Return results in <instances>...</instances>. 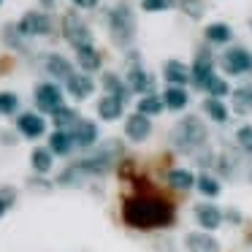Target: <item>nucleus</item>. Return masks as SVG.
<instances>
[{
    "instance_id": "58836bf2",
    "label": "nucleus",
    "mask_w": 252,
    "mask_h": 252,
    "mask_svg": "<svg viewBox=\"0 0 252 252\" xmlns=\"http://www.w3.org/2000/svg\"><path fill=\"white\" fill-rule=\"evenodd\" d=\"M41 3H44L46 8H49V6H55V0H41Z\"/></svg>"
},
{
    "instance_id": "f8f14e48",
    "label": "nucleus",
    "mask_w": 252,
    "mask_h": 252,
    "mask_svg": "<svg viewBox=\"0 0 252 252\" xmlns=\"http://www.w3.org/2000/svg\"><path fill=\"white\" fill-rule=\"evenodd\" d=\"M17 130L22 133L25 138H41L46 130V122L41 114H33V111H25V114L17 117Z\"/></svg>"
},
{
    "instance_id": "cd10ccee",
    "label": "nucleus",
    "mask_w": 252,
    "mask_h": 252,
    "mask_svg": "<svg viewBox=\"0 0 252 252\" xmlns=\"http://www.w3.org/2000/svg\"><path fill=\"white\" fill-rule=\"evenodd\" d=\"M195 190L201 192L203 198H217L222 187H220V179H217V176H212V174H201V176L195 179Z\"/></svg>"
},
{
    "instance_id": "aec40b11",
    "label": "nucleus",
    "mask_w": 252,
    "mask_h": 252,
    "mask_svg": "<svg viewBox=\"0 0 252 252\" xmlns=\"http://www.w3.org/2000/svg\"><path fill=\"white\" fill-rule=\"evenodd\" d=\"M122 109H125V103L117 100V98H111V95H103V98L98 100V114H100V120H106V122L120 120Z\"/></svg>"
},
{
    "instance_id": "39448f33",
    "label": "nucleus",
    "mask_w": 252,
    "mask_h": 252,
    "mask_svg": "<svg viewBox=\"0 0 252 252\" xmlns=\"http://www.w3.org/2000/svg\"><path fill=\"white\" fill-rule=\"evenodd\" d=\"M63 35L73 49H82V46H93V30L87 28L82 17L76 11H68L63 17Z\"/></svg>"
},
{
    "instance_id": "bb28decb",
    "label": "nucleus",
    "mask_w": 252,
    "mask_h": 252,
    "mask_svg": "<svg viewBox=\"0 0 252 252\" xmlns=\"http://www.w3.org/2000/svg\"><path fill=\"white\" fill-rule=\"evenodd\" d=\"M136 109H138V114H144V117H155V114H160V111L165 109L163 95H141V100L136 103Z\"/></svg>"
},
{
    "instance_id": "9b49d317",
    "label": "nucleus",
    "mask_w": 252,
    "mask_h": 252,
    "mask_svg": "<svg viewBox=\"0 0 252 252\" xmlns=\"http://www.w3.org/2000/svg\"><path fill=\"white\" fill-rule=\"evenodd\" d=\"M190 73H192V84H195V87H206V82L214 76V60H212V55H209V52H198L195 60H192Z\"/></svg>"
},
{
    "instance_id": "ddd939ff",
    "label": "nucleus",
    "mask_w": 252,
    "mask_h": 252,
    "mask_svg": "<svg viewBox=\"0 0 252 252\" xmlns=\"http://www.w3.org/2000/svg\"><path fill=\"white\" fill-rule=\"evenodd\" d=\"M71 138H73V144L82 147V149L95 147V141H98V125L90 122V120H79L76 125L71 127Z\"/></svg>"
},
{
    "instance_id": "f03ea898",
    "label": "nucleus",
    "mask_w": 252,
    "mask_h": 252,
    "mask_svg": "<svg viewBox=\"0 0 252 252\" xmlns=\"http://www.w3.org/2000/svg\"><path fill=\"white\" fill-rule=\"evenodd\" d=\"M168 141H171V147H174L176 152L192 155V158H195L201 149L209 147V127H206V122H203L201 117H192V114L182 117V120L171 127Z\"/></svg>"
},
{
    "instance_id": "c85d7f7f",
    "label": "nucleus",
    "mask_w": 252,
    "mask_h": 252,
    "mask_svg": "<svg viewBox=\"0 0 252 252\" xmlns=\"http://www.w3.org/2000/svg\"><path fill=\"white\" fill-rule=\"evenodd\" d=\"M230 38H233V30H230L225 22H212L206 28V41L209 44H228Z\"/></svg>"
},
{
    "instance_id": "72a5a7b5",
    "label": "nucleus",
    "mask_w": 252,
    "mask_h": 252,
    "mask_svg": "<svg viewBox=\"0 0 252 252\" xmlns=\"http://www.w3.org/2000/svg\"><path fill=\"white\" fill-rule=\"evenodd\" d=\"M17 203V190L14 187H0V217Z\"/></svg>"
},
{
    "instance_id": "7ed1b4c3",
    "label": "nucleus",
    "mask_w": 252,
    "mask_h": 252,
    "mask_svg": "<svg viewBox=\"0 0 252 252\" xmlns=\"http://www.w3.org/2000/svg\"><path fill=\"white\" fill-rule=\"evenodd\" d=\"M109 30L114 44L120 46H130L133 38H136V14L127 3H117L109 11Z\"/></svg>"
},
{
    "instance_id": "423d86ee",
    "label": "nucleus",
    "mask_w": 252,
    "mask_h": 252,
    "mask_svg": "<svg viewBox=\"0 0 252 252\" xmlns=\"http://www.w3.org/2000/svg\"><path fill=\"white\" fill-rule=\"evenodd\" d=\"M19 33L25 35V38H33V35H49L52 30H55V25H52V17L44 11H28L22 19L17 22Z\"/></svg>"
},
{
    "instance_id": "0eeeda50",
    "label": "nucleus",
    "mask_w": 252,
    "mask_h": 252,
    "mask_svg": "<svg viewBox=\"0 0 252 252\" xmlns=\"http://www.w3.org/2000/svg\"><path fill=\"white\" fill-rule=\"evenodd\" d=\"M220 65L230 76H241V73L252 71V55L247 49H241V46H233V49H228L220 57Z\"/></svg>"
},
{
    "instance_id": "4be33fe9",
    "label": "nucleus",
    "mask_w": 252,
    "mask_h": 252,
    "mask_svg": "<svg viewBox=\"0 0 252 252\" xmlns=\"http://www.w3.org/2000/svg\"><path fill=\"white\" fill-rule=\"evenodd\" d=\"M30 165H33L35 174H49L52 165H55V155H52V149H44V147L33 149V152H30Z\"/></svg>"
},
{
    "instance_id": "1a4fd4ad",
    "label": "nucleus",
    "mask_w": 252,
    "mask_h": 252,
    "mask_svg": "<svg viewBox=\"0 0 252 252\" xmlns=\"http://www.w3.org/2000/svg\"><path fill=\"white\" fill-rule=\"evenodd\" d=\"M149 133H152V122H149V117H144V114H130L125 120V138L127 141H133V144H141V141H147L149 138Z\"/></svg>"
},
{
    "instance_id": "393cba45",
    "label": "nucleus",
    "mask_w": 252,
    "mask_h": 252,
    "mask_svg": "<svg viewBox=\"0 0 252 252\" xmlns=\"http://www.w3.org/2000/svg\"><path fill=\"white\" fill-rule=\"evenodd\" d=\"M73 147H76V144H73V138H71V133H68V130H55L49 136L52 155H71Z\"/></svg>"
},
{
    "instance_id": "dca6fc26",
    "label": "nucleus",
    "mask_w": 252,
    "mask_h": 252,
    "mask_svg": "<svg viewBox=\"0 0 252 252\" xmlns=\"http://www.w3.org/2000/svg\"><path fill=\"white\" fill-rule=\"evenodd\" d=\"M185 250L187 252H220V241L212 233H187Z\"/></svg>"
},
{
    "instance_id": "473e14b6",
    "label": "nucleus",
    "mask_w": 252,
    "mask_h": 252,
    "mask_svg": "<svg viewBox=\"0 0 252 252\" xmlns=\"http://www.w3.org/2000/svg\"><path fill=\"white\" fill-rule=\"evenodd\" d=\"M19 109V98L17 93H0V114H14Z\"/></svg>"
},
{
    "instance_id": "5701e85b",
    "label": "nucleus",
    "mask_w": 252,
    "mask_h": 252,
    "mask_svg": "<svg viewBox=\"0 0 252 252\" xmlns=\"http://www.w3.org/2000/svg\"><path fill=\"white\" fill-rule=\"evenodd\" d=\"M76 63L87 73H93L100 68V52L95 49V46H82V49H76Z\"/></svg>"
},
{
    "instance_id": "e433bc0d",
    "label": "nucleus",
    "mask_w": 252,
    "mask_h": 252,
    "mask_svg": "<svg viewBox=\"0 0 252 252\" xmlns=\"http://www.w3.org/2000/svg\"><path fill=\"white\" fill-rule=\"evenodd\" d=\"M222 220H228L230 225H241V220H244V217H241L236 209H225V212H222Z\"/></svg>"
},
{
    "instance_id": "20e7f679",
    "label": "nucleus",
    "mask_w": 252,
    "mask_h": 252,
    "mask_svg": "<svg viewBox=\"0 0 252 252\" xmlns=\"http://www.w3.org/2000/svg\"><path fill=\"white\" fill-rule=\"evenodd\" d=\"M125 63H127V87L138 95H155V76L149 71H144L138 52H127Z\"/></svg>"
},
{
    "instance_id": "f3484780",
    "label": "nucleus",
    "mask_w": 252,
    "mask_h": 252,
    "mask_svg": "<svg viewBox=\"0 0 252 252\" xmlns=\"http://www.w3.org/2000/svg\"><path fill=\"white\" fill-rule=\"evenodd\" d=\"M163 76H165V82H171L174 87H185L187 82H192V73H190V68L185 65V63H179V60H168L163 65Z\"/></svg>"
},
{
    "instance_id": "2f4dec72",
    "label": "nucleus",
    "mask_w": 252,
    "mask_h": 252,
    "mask_svg": "<svg viewBox=\"0 0 252 252\" xmlns=\"http://www.w3.org/2000/svg\"><path fill=\"white\" fill-rule=\"evenodd\" d=\"M203 90H206L212 98H225V95L230 93L228 82H225V79H220V76H212V79L206 82V87H203Z\"/></svg>"
},
{
    "instance_id": "6ab92c4d",
    "label": "nucleus",
    "mask_w": 252,
    "mask_h": 252,
    "mask_svg": "<svg viewBox=\"0 0 252 252\" xmlns=\"http://www.w3.org/2000/svg\"><path fill=\"white\" fill-rule=\"evenodd\" d=\"M44 68H46V73H49L52 79H63V82H68V79L73 76V65L63 55H46Z\"/></svg>"
},
{
    "instance_id": "4468645a",
    "label": "nucleus",
    "mask_w": 252,
    "mask_h": 252,
    "mask_svg": "<svg viewBox=\"0 0 252 252\" xmlns=\"http://www.w3.org/2000/svg\"><path fill=\"white\" fill-rule=\"evenodd\" d=\"M195 179L198 176L192 174L190 168H168L165 171V182H168V187L176 192H190L192 187H195Z\"/></svg>"
},
{
    "instance_id": "c9c22d12",
    "label": "nucleus",
    "mask_w": 252,
    "mask_h": 252,
    "mask_svg": "<svg viewBox=\"0 0 252 252\" xmlns=\"http://www.w3.org/2000/svg\"><path fill=\"white\" fill-rule=\"evenodd\" d=\"M171 3H174V0H144L141 6H144V11H165Z\"/></svg>"
},
{
    "instance_id": "4c0bfd02",
    "label": "nucleus",
    "mask_w": 252,
    "mask_h": 252,
    "mask_svg": "<svg viewBox=\"0 0 252 252\" xmlns=\"http://www.w3.org/2000/svg\"><path fill=\"white\" fill-rule=\"evenodd\" d=\"M73 3H76L79 8H95L98 6V0H73Z\"/></svg>"
},
{
    "instance_id": "f257e3e1",
    "label": "nucleus",
    "mask_w": 252,
    "mask_h": 252,
    "mask_svg": "<svg viewBox=\"0 0 252 252\" xmlns=\"http://www.w3.org/2000/svg\"><path fill=\"white\" fill-rule=\"evenodd\" d=\"M122 220H125V225H130L136 230H158L174 225L176 209L163 195L136 192V195L125 198V203H122Z\"/></svg>"
},
{
    "instance_id": "7c9ffc66",
    "label": "nucleus",
    "mask_w": 252,
    "mask_h": 252,
    "mask_svg": "<svg viewBox=\"0 0 252 252\" xmlns=\"http://www.w3.org/2000/svg\"><path fill=\"white\" fill-rule=\"evenodd\" d=\"M84 179H87V176H84L82 171L71 163L60 176H57V185H63V187H79V185H84Z\"/></svg>"
},
{
    "instance_id": "9d476101",
    "label": "nucleus",
    "mask_w": 252,
    "mask_h": 252,
    "mask_svg": "<svg viewBox=\"0 0 252 252\" xmlns=\"http://www.w3.org/2000/svg\"><path fill=\"white\" fill-rule=\"evenodd\" d=\"M192 214H195V222L201 225L206 233H212V230H217L220 225H222V209L214 206V203H198Z\"/></svg>"
},
{
    "instance_id": "2eb2a0df",
    "label": "nucleus",
    "mask_w": 252,
    "mask_h": 252,
    "mask_svg": "<svg viewBox=\"0 0 252 252\" xmlns=\"http://www.w3.org/2000/svg\"><path fill=\"white\" fill-rule=\"evenodd\" d=\"M65 87H68V95H71L73 100H84V98L93 95L95 82L87 76V73H73V76L65 82Z\"/></svg>"
},
{
    "instance_id": "a878e982",
    "label": "nucleus",
    "mask_w": 252,
    "mask_h": 252,
    "mask_svg": "<svg viewBox=\"0 0 252 252\" xmlns=\"http://www.w3.org/2000/svg\"><path fill=\"white\" fill-rule=\"evenodd\" d=\"M203 111H206L209 120L217 122V125H225V122H228V106L220 98H206L203 100Z\"/></svg>"
},
{
    "instance_id": "412c9836",
    "label": "nucleus",
    "mask_w": 252,
    "mask_h": 252,
    "mask_svg": "<svg viewBox=\"0 0 252 252\" xmlns=\"http://www.w3.org/2000/svg\"><path fill=\"white\" fill-rule=\"evenodd\" d=\"M163 103H165V109H171V111H182L190 103V95H187L185 87H165Z\"/></svg>"
},
{
    "instance_id": "f704fd0d",
    "label": "nucleus",
    "mask_w": 252,
    "mask_h": 252,
    "mask_svg": "<svg viewBox=\"0 0 252 252\" xmlns=\"http://www.w3.org/2000/svg\"><path fill=\"white\" fill-rule=\"evenodd\" d=\"M236 144H239L244 152L252 155V125H244V127L236 130Z\"/></svg>"
},
{
    "instance_id": "c756f323",
    "label": "nucleus",
    "mask_w": 252,
    "mask_h": 252,
    "mask_svg": "<svg viewBox=\"0 0 252 252\" xmlns=\"http://www.w3.org/2000/svg\"><path fill=\"white\" fill-rule=\"evenodd\" d=\"M52 122L57 125V130L73 127V125L79 122V111H76V109H68V106H63V109H57L55 114H52Z\"/></svg>"
},
{
    "instance_id": "a19ab883",
    "label": "nucleus",
    "mask_w": 252,
    "mask_h": 252,
    "mask_svg": "<svg viewBox=\"0 0 252 252\" xmlns=\"http://www.w3.org/2000/svg\"><path fill=\"white\" fill-rule=\"evenodd\" d=\"M0 3H3V0H0Z\"/></svg>"
},
{
    "instance_id": "b1692460",
    "label": "nucleus",
    "mask_w": 252,
    "mask_h": 252,
    "mask_svg": "<svg viewBox=\"0 0 252 252\" xmlns=\"http://www.w3.org/2000/svg\"><path fill=\"white\" fill-rule=\"evenodd\" d=\"M230 106L236 114H250L252 111V87H239L230 93Z\"/></svg>"
},
{
    "instance_id": "6e6552de",
    "label": "nucleus",
    "mask_w": 252,
    "mask_h": 252,
    "mask_svg": "<svg viewBox=\"0 0 252 252\" xmlns=\"http://www.w3.org/2000/svg\"><path fill=\"white\" fill-rule=\"evenodd\" d=\"M35 106L44 114H55L57 109H63V90L55 82H44L35 87Z\"/></svg>"
},
{
    "instance_id": "ea45409f",
    "label": "nucleus",
    "mask_w": 252,
    "mask_h": 252,
    "mask_svg": "<svg viewBox=\"0 0 252 252\" xmlns=\"http://www.w3.org/2000/svg\"><path fill=\"white\" fill-rule=\"evenodd\" d=\"M247 244H250V247H252V233H250V236H247Z\"/></svg>"
},
{
    "instance_id": "a211bd4d",
    "label": "nucleus",
    "mask_w": 252,
    "mask_h": 252,
    "mask_svg": "<svg viewBox=\"0 0 252 252\" xmlns=\"http://www.w3.org/2000/svg\"><path fill=\"white\" fill-rule=\"evenodd\" d=\"M100 84H103L106 95H111V98L122 100V103H127V100H130V93H133V90L127 87V82H122V79L117 76V73H103Z\"/></svg>"
}]
</instances>
